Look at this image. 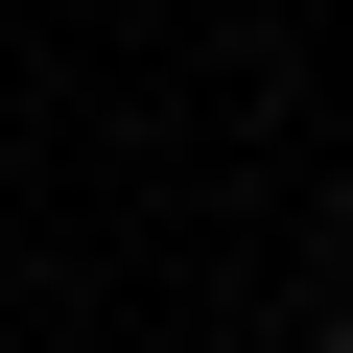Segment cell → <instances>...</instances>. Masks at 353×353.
<instances>
[{
  "label": "cell",
  "instance_id": "cell-1",
  "mask_svg": "<svg viewBox=\"0 0 353 353\" xmlns=\"http://www.w3.org/2000/svg\"><path fill=\"white\" fill-rule=\"evenodd\" d=\"M306 353H353V306H330V330H306Z\"/></svg>",
  "mask_w": 353,
  "mask_h": 353
},
{
  "label": "cell",
  "instance_id": "cell-2",
  "mask_svg": "<svg viewBox=\"0 0 353 353\" xmlns=\"http://www.w3.org/2000/svg\"><path fill=\"white\" fill-rule=\"evenodd\" d=\"M0 353H24V330H0Z\"/></svg>",
  "mask_w": 353,
  "mask_h": 353
}]
</instances>
